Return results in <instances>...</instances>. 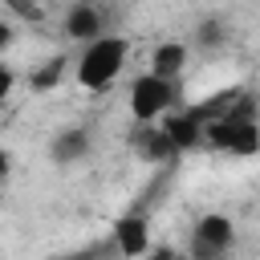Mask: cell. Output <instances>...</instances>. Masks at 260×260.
Returning <instances> with one entry per match:
<instances>
[{"label": "cell", "instance_id": "obj_1", "mask_svg": "<svg viewBox=\"0 0 260 260\" xmlns=\"http://www.w3.org/2000/svg\"><path fill=\"white\" fill-rule=\"evenodd\" d=\"M126 53H130V45H126L122 37H114V32H102V37L85 41L81 53H77V65H73L77 85L89 89V93L110 89V85L118 81L122 65H126Z\"/></svg>", "mask_w": 260, "mask_h": 260}, {"label": "cell", "instance_id": "obj_2", "mask_svg": "<svg viewBox=\"0 0 260 260\" xmlns=\"http://www.w3.org/2000/svg\"><path fill=\"white\" fill-rule=\"evenodd\" d=\"M207 146L228 150V154H256L260 150V122H256V98L252 93H244V102L232 114L207 122Z\"/></svg>", "mask_w": 260, "mask_h": 260}, {"label": "cell", "instance_id": "obj_3", "mask_svg": "<svg viewBox=\"0 0 260 260\" xmlns=\"http://www.w3.org/2000/svg\"><path fill=\"white\" fill-rule=\"evenodd\" d=\"M179 106V81L146 69L142 77L130 81V118L134 122H158Z\"/></svg>", "mask_w": 260, "mask_h": 260}, {"label": "cell", "instance_id": "obj_4", "mask_svg": "<svg viewBox=\"0 0 260 260\" xmlns=\"http://www.w3.org/2000/svg\"><path fill=\"white\" fill-rule=\"evenodd\" d=\"M236 240V223L219 211H207L191 228V256H223Z\"/></svg>", "mask_w": 260, "mask_h": 260}, {"label": "cell", "instance_id": "obj_5", "mask_svg": "<svg viewBox=\"0 0 260 260\" xmlns=\"http://www.w3.org/2000/svg\"><path fill=\"white\" fill-rule=\"evenodd\" d=\"M130 146H134L146 162H171L175 154H183V150L175 146V138L167 134V126H162V122H134Z\"/></svg>", "mask_w": 260, "mask_h": 260}, {"label": "cell", "instance_id": "obj_6", "mask_svg": "<svg viewBox=\"0 0 260 260\" xmlns=\"http://www.w3.org/2000/svg\"><path fill=\"white\" fill-rule=\"evenodd\" d=\"M158 122L167 126V134L175 138V146H179V150H195L199 142H207V122L199 118V110H195V106H187V110H179V106H175V110H171V114H162Z\"/></svg>", "mask_w": 260, "mask_h": 260}, {"label": "cell", "instance_id": "obj_7", "mask_svg": "<svg viewBox=\"0 0 260 260\" xmlns=\"http://www.w3.org/2000/svg\"><path fill=\"white\" fill-rule=\"evenodd\" d=\"M110 236L118 244V256H142V252H150V228H146V215L142 211L118 215L114 228H110Z\"/></svg>", "mask_w": 260, "mask_h": 260}, {"label": "cell", "instance_id": "obj_8", "mask_svg": "<svg viewBox=\"0 0 260 260\" xmlns=\"http://www.w3.org/2000/svg\"><path fill=\"white\" fill-rule=\"evenodd\" d=\"M61 28H65L69 41H81V45H85V41H93V37L106 32V12H102L98 4H73V8L65 12Z\"/></svg>", "mask_w": 260, "mask_h": 260}, {"label": "cell", "instance_id": "obj_9", "mask_svg": "<svg viewBox=\"0 0 260 260\" xmlns=\"http://www.w3.org/2000/svg\"><path fill=\"white\" fill-rule=\"evenodd\" d=\"M187 45L183 41H158L154 49H150V69L154 73H162V77H175L179 81V73L187 69Z\"/></svg>", "mask_w": 260, "mask_h": 260}, {"label": "cell", "instance_id": "obj_10", "mask_svg": "<svg viewBox=\"0 0 260 260\" xmlns=\"http://www.w3.org/2000/svg\"><path fill=\"white\" fill-rule=\"evenodd\" d=\"M85 150H89V134H85L81 126H65V130H57V138L49 142L53 162H77Z\"/></svg>", "mask_w": 260, "mask_h": 260}, {"label": "cell", "instance_id": "obj_11", "mask_svg": "<svg viewBox=\"0 0 260 260\" xmlns=\"http://www.w3.org/2000/svg\"><path fill=\"white\" fill-rule=\"evenodd\" d=\"M228 45V24L219 20V16H203L199 24H195V49H203V53H219Z\"/></svg>", "mask_w": 260, "mask_h": 260}, {"label": "cell", "instance_id": "obj_12", "mask_svg": "<svg viewBox=\"0 0 260 260\" xmlns=\"http://www.w3.org/2000/svg\"><path fill=\"white\" fill-rule=\"evenodd\" d=\"M65 65H69L65 57H49L41 69L28 73V89H32V93H49V89H57L61 77H65Z\"/></svg>", "mask_w": 260, "mask_h": 260}]
</instances>
